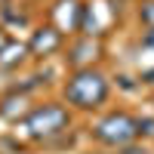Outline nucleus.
Masks as SVG:
<instances>
[{
    "instance_id": "f257e3e1",
    "label": "nucleus",
    "mask_w": 154,
    "mask_h": 154,
    "mask_svg": "<svg viewBox=\"0 0 154 154\" xmlns=\"http://www.w3.org/2000/svg\"><path fill=\"white\" fill-rule=\"evenodd\" d=\"M105 93H108L105 77L96 74V71H80V74L68 83V99L74 102V105H80V108L99 105V102L105 99Z\"/></svg>"
},
{
    "instance_id": "f03ea898",
    "label": "nucleus",
    "mask_w": 154,
    "mask_h": 154,
    "mask_svg": "<svg viewBox=\"0 0 154 154\" xmlns=\"http://www.w3.org/2000/svg\"><path fill=\"white\" fill-rule=\"evenodd\" d=\"M136 133H139V123L133 117H126V114H111V117H105L96 126V136L102 142H108V145H123Z\"/></svg>"
},
{
    "instance_id": "7ed1b4c3",
    "label": "nucleus",
    "mask_w": 154,
    "mask_h": 154,
    "mask_svg": "<svg viewBox=\"0 0 154 154\" xmlns=\"http://www.w3.org/2000/svg\"><path fill=\"white\" fill-rule=\"evenodd\" d=\"M65 123H68V114L62 111L59 105H46V108H40V111H34V114H31V120H28V126H31V133H34V136L59 133Z\"/></svg>"
},
{
    "instance_id": "20e7f679",
    "label": "nucleus",
    "mask_w": 154,
    "mask_h": 154,
    "mask_svg": "<svg viewBox=\"0 0 154 154\" xmlns=\"http://www.w3.org/2000/svg\"><path fill=\"white\" fill-rule=\"evenodd\" d=\"M59 46V31L56 28H46V31H40L31 40V49L34 53H49V49H56Z\"/></svg>"
},
{
    "instance_id": "39448f33",
    "label": "nucleus",
    "mask_w": 154,
    "mask_h": 154,
    "mask_svg": "<svg viewBox=\"0 0 154 154\" xmlns=\"http://www.w3.org/2000/svg\"><path fill=\"white\" fill-rule=\"evenodd\" d=\"M148 6H151V9H145V19H148V22H154V3H148Z\"/></svg>"
},
{
    "instance_id": "423d86ee",
    "label": "nucleus",
    "mask_w": 154,
    "mask_h": 154,
    "mask_svg": "<svg viewBox=\"0 0 154 154\" xmlns=\"http://www.w3.org/2000/svg\"><path fill=\"white\" fill-rule=\"evenodd\" d=\"M3 46H6V34L0 31V53H3Z\"/></svg>"
},
{
    "instance_id": "0eeeda50",
    "label": "nucleus",
    "mask_w": 154,
    "mask_h": 154,
    "mask_svg": "<svg viewBox=\"0 0 154 154\" xmlns=\"http://www.w3.org/2000/svg\"><path fill=\"white\" fill-rule=\"evenodd\" d=\"M148 43H154V34H148Z\"/></svg>"
}]
</instances>
